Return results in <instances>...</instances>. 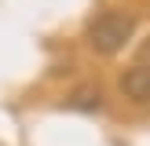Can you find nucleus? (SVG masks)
Listing matches in <instances>:
<instances>
[{
  "instance_id": "obj_1",
  "label": "nucleus",
  "mask_w": 150,
  "mask_h": 146,
  "mask_svg": "<svg viewBox=\"0 0 150 146\" xmlns=\"http://www.w3.org/2000/svg\"><path fill=\"white\" fill-rule=\"evenodd\" d=\"M132 36V18L121 11H103L99 18H92L88 26V40H92L95 51L103 55H114L117 48H125V40Z\"/></svg>"
},
{
  "instance_id": "obj_3",
  "label": "nucleus",
  "mask_w": 150,
  "mask_h": 146,
  "mask_svg": "<svg viewBox=\"0 0 150 146\" xmlns=\"http://www.w3.org/2000/svg\"><path fill=\"white\" fill-rule=\"evenodd\" d=\"M70 106H77V110H99V91H92V88H81V91L70 99Z\"/></svg>"
},
{
  "instance_id": "obj_2",
  "label": "nucleus",
  "mask_w": 150,
  "mask_h": 146,
  "mask_svg": "<svg viewBox=\"0 0 150 146\" xmlns=\"http://www.w3.org/2000/svg\"><path fill=\"white\" fill-rule=\"evenodd\" d=\"M121 91L132 102H150V66H132L121 77Z\"/></svg>"
}]
</instances>
